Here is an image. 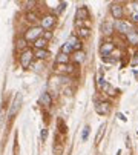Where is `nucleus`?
<instances>
[{"label":"nucleus","instance_id":"1","mask_svg":"<svg viewBox=\"0 0 138 155\" xmlns=\"http://www.w3.org/2000/svg\"><path fill=\"white\" fill-rule=\"evenodd\" d=\"M41 32H43V28L41 26H34V28H29L28 31H26V34H25V40H38L40 38V35H41Z\"/></svg>","mask_w":138,"mask_h":155},{"label":"nucleus","instance_id":"2","mask_svg":"<svg viewBox=\"0 0 138 155\" xmlns=\"http://www.w3.org/2000/svg\"><path fill=\"white\" fill-rule=\"evenodd\" d=\"M32 57H34V54H32V51H29V49H26L25 52H23L21 55H20V64H21V68H28V66L31 64V61H32Z\"/></svg>","mask_w":138,"mask_h":155},{"label":"nucleus","instance_id":"3","mask_svg":"<svg viewBox=\"0 0 138 155\" xmlns=\"http://www.w3.org/2000/svg\"><path fill=\"white\" fill-rule=\"evenodd\" d=\"M115 28H117L118 32H121V34H129V32H132V31H130V29H132L130 23H127V21H123V20H118L117 23H115Z\"/></svg>","mask_w":138,"mask_h":155},{"label":"nucleus","instance_id":"4","mask_svg":"<svg viewBox=\"0 0 138 155\" xmlns=\"http://www.w3.org/2000/svg\"><path fill=\"white\" fill-rule=\"evenodd\" d=\"M55 25V17L54 15H44L41 20V28L43 29H49Z\"/></svg>","mask_w":138,"mask_h":155},{"label":"nucleus","instance_id":"5","mask_svg":"<svg viewBox=\"0 0 138 155\" xmlns=\"http://www.w3.org/2000/svg\"><path fill=\"white\" fill-rule=\"evenodd\" d=\"M20 103H21V94H17L15 98H14V103H12V106L9 109V117H14L17 114V110L20 107Z\"/></svg>","mask_w":138,"mask_h":155},{"label":"nucleus","instance_id":"6","mask_svg":"<svg viewBox=\"0 0 138 155\" xmlns=\"http://www.w3.org/2000/svg\"><path fill=\"white\" fill-rule=\"evenodd\" d=\"M89 18V11L86 6H80L77 9V20H87Z\"/></svg>","mask_w":138,"mask_h":155},{"label":"nucleus","instance_id":"7","mask_svg":"<svg viewBox=\"0 0 138 155\" xmlns=\"http://www.w3.org/2000/svg\"><path fill=\"white\" fill-rule=\"evenodd\" d=\"M110 14L117 18V20H120L121 17H123V8L120 6V5H112V8H110Z\"/></svg>","mask_w":138,"mask_h":155},{"label":"nucleus","instance_id":"8","mask_svg":"<svg viewBox=\"0 0 138 155\" xmlns=\"http://www.w3.org/2000/svg\"><path fill=\"white\" fill-rule=\"evenodd\" d=\"M67 43L72 46V49H74L75 52H77V51H80V48H81V43H80V40H78L75 35H71V37H69Z\"/></svg>","mask_w":138,"mask_h":155},{"label":"nucleus","instance_id":"9","mask_svg":"<svg viewBox=\"0 0 138 155\" xmlns=\"http://www.w3.org/2000/svg\"><path fill=\"white\" fill-rule=\"evenodd\" d=\"M95 110L98 114H101V115H106V114H109V103H97V106H95Z\"/></svg>","mask_w":138,"mask_h":155},{"label":"nucleus","instance_id":"10","mask_svg":"<svg viewBox=\"0 0 138 155\" xmlns=\"http://www.w3.org/2000/svg\"><path fill=\"white\" fill-rule=\"evenodd\" d=\"M112 51H113V43H103L101 48H100V52H101L103 55H107V54H110Z\"/></svg>","mask_w":138,"mask_h":155},{"label":"nucleus","instance_id":"11","mask_svg":"<svg viewBox=\"0 0 138 155\" xmlns=\"http://www.w3.org/2000/svg\"><path fill=\"white\" fill-rule=\"evenodd\" d=\"M40 103L44 104V106H51V104H52V98H51V95H49L48 92H43L41 97H40Z\"/></svg>","mask_w":138,"mask_h":155},{"label":"nucleus","instance_id":"12","mask_svg":"<svg viewBox=\"0 0 138 155\" xmlns=\"http://www.w3.org/2000/svg\"><path fill=\"white\" fill-rule=\"evenodd\" d=\"M101 31H103V34H106V35H110V34H112V31H113V26H112V23H109V21L103 23V25H101Z\"/></svg>","mask_w":138,"mask_h":155},{"label":"nucleus","instance_id":"13","mask_svg":"<svg viewBox=\"0 0 138 155\" xmlns=\"http://www.w3.org/2000/svg\"><path fill=\"white\" fill-rule=\"evenodd\" d=\"M57 63H60V64H66V63H69V55L60 52V54L57 55Z\"/></svg>","mask_w":138,"mask_h":155},{"label":"nucleus","instance_id":"14","mask_svg":"<svg viewBox=\"0 0 138 155\" xmlns=\"http://www.w3.org/2000/svg\"><path fill=\"white\" fill-rule=\"evenodd\" d=\"M127 40L130 41V45H138V32H129Z\"/></svg>","mask_w":138,"mask_h":155},{"label":"nucleus","instance_id":"15","mask_svg":"<svg viewBox=\"0 0 138 155\" xmlns=\"http://www.w3.org/2000/svg\"><path fill=\"white\" fill-rule=\"evenodd\" d=\"M34 55H35L37 58L43 60V58H46V57H49V52H48V51H44V49H37Z\"/></svg>","mask_w":138,"mask_h":155},{"label":"nucleus","instance_id":"16","mask_svg":"<svg viewBox=\"0 0 138 155\" xmlns=\"http://www.w3.org/2000/svg\"><path fill=\"white\" fill-rule=\"evenodd\" d=\"M61 52H63V54H66V55H69L71 52H74V49H72V46H71V45H69V43L66 41L64 45L61 46Z\"/></svg>","mask_w":138,"mask_h":155},{"label":"nucleus","instance_id":"17","mask_svg":"<svg viewBox=\"0 0 138 155\" xmlns=\"http://www.w3.org/2000/svg\"><path fill=\"white\" fill-rule=\"evenodd\" d=\"M104 129H106V124H101V126H100V129H98V132H97L95 143H100V140H101V137H103V134H104Z\"/></svg>","mask_w":138,"mask_h":155},{"label":"nucleus","instance_id":"18","mask_svg":"<svg viewBox=\"0 0 138 155\" xmlns=\"http://www.w3.org/2000/svg\"><path fill=\"white\" fill-rule=\"evenodd\" d=\"M44 46H46V40H44V38L35 40V48H37V49H43Z\"/></svg>","mask_w":138,"mask_h":155},{"label":"nucleus","instance_id":"19","mask_svg":"<svg viewBox=\"0 0 138 155\" xmlns=\"http://www.w3.org/2000/svg\"><path fill=\"white\" fill-rule=\"evenodd\" d=\"M83 60H84V52H83V51H77V52H75V61L80 63V61H83Z\"/></svg>","mask_w":138,"mask_h":155},{"label":"nucleus","instance_id":"20","mask_svg":"<svg viewBox=\"0 0 138 155\" xmlns=\"http://www.w3.org/2000/svg\"><path fill=\"white\" fill-rule=\"evenodd\" d=\"M104 91H106V92H107L109 95H115V94H117V91H115V87H112L110 84H106Z\"/></svg>","mask_w":138,"mask_h":155},{"label":"nucleus","instance_id":"21","mask_svg":"<svg viewBox=\"0 0 138 155\" xmlns=\"http://www.w3.org/2000/svg\"><path fill=\"white\" fill-rule=\"evenodd\" d=\"M89 130H90V127H89V126H86V127L83 129V135H81V140H83V141H86V140H87V135H89Z\"/></svg>","mask_w":138,"mask_h":155},{"label":"nucleus","instance_id":"22","mask_svg":"<svg viewBox=\"0 0 138 155\" xmlns=\"http://www.w3.org/2000/svg\"><path fill=\"white\" fill-rule=\"evenodd\" d=\"M78 35H80V37H89V29H87V28H81V29L78 31Z\"/></svg>","mask_w":138,"mask_h":155},{"label":"nucleus","instance_id":"23","mask_svg":"<svg viewBox=\"0 0 138 155\" xmlns=\"http://www.w3.org/2000/svg\"><path fill=\"white\" fill-rule=\"evenodd\" d=\"M25 43H26V40H25V38H21V40H18V41H17V48H18V49H23V48L26 46Z\"/></svg>","mask_w":138,"mask_h":155},{"label":"nucleus","instance_id":"24","mask_svg":"<svg viewBox=\"0 0 138 155\" xmlns=\"http://www.w3.org/2000/svg\"><path fill=\"white\" fill-rule=\"evenodd\" d=\"M26 17H28V20H31V21H34V20L37 18V15H35V14H31V12H28Z\"/></svg>","mask_w":138,"mask_h":155},{"label":"nucleus","instance_id":"25","mask_svg":"<svg viewBox=\"0 0 138 155\" xmlns=\"http://www.w3.org/2000/svg\"><path fill=\"white\" fill-rule=\"evenodd\" d=\"M46 137H48V130L43 129V130H41V140H46Z\"/></svg>","mask_w":138,"mask_h":155},{"label":"nucleus","instance_id":"26","mask_svg":"<svg viewBox=\"0 0 138 155\" xmlns=\"http://www.w3.org/2000/svg\"><path fill=\"white\" fill-rule=\"evenodd\" d=\"M130 64H132V66H135V64H138V55H135V57L132 58V61H130Z\"/></svg>","mask_w":138,"mask_h":155},{"label":"nucleus","instance_id":"27","mask_svg":"<svg viewBox=\"0 0 138 155\" xmlns=\"http://www.w3.org/2000/svg\"><path fill=\"white\" fill-rule=\"evenodd\" d=\"M132 20H133V21H138V14H136V12L132 14Z\"/></svg>","mask_w":138,"mask_h":155},{"label":"nucleus","instance_id":"28","mask_svg":"<svg viewBox=\"0 0 138 155\" xmlns=\"http://www.w3.org/2000/svg\"><path fill=\"white\" fill-rule=\"evenodd\" d=\"M52 37V34L51 32H46V35H44V40H48V38H51Z\"/></svg>","mask_w":138,"mask_h":155},{"label":"nucleus","instance_id":"29","mask_svg":"<svg viewBox=\"0 0 138 155\" xmlns=\"http://www.w3.org/2000/svg\"><path fill=\"white\" fill-rule=\"evenodd\" d=\"M135 6H136V14H138V3H135Z\"/></svg>","mask_w":138,"mask_h":155},{"label":"nucleus","instance_id":"30","mask_svg":"<svg viewBox=\"0 0 138 155\" xmlns=\"http://www.w3.org/2000/svg\"><path fill=\"white\" fill-rule=\"evenodd\" d=\"M117 155H120V152H118V153H117Z\"/></svg>","mask_w":138,"mask_h":155}]
</instances>
